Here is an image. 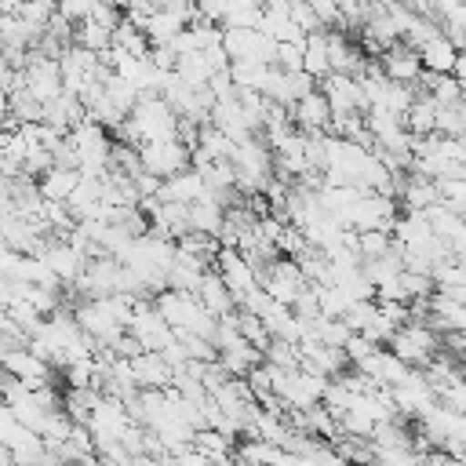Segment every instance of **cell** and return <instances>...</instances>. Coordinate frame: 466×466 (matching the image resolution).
Segmentation results:
<instances>
[{"label": "cell", "instance_id": "6da1fadb", "mask_svg": "<svg viewBox=\"0 0 466 466\" xmlns=\"http://www.w3.org/2000/svg\"><path fill=\"white\" fill-rule=\"evenodd\" d=\"M222 44L229 51V58H251V62H269L277 66V47L280 40H273L266 29L258 25H222Z\"/></svg>", "mask_w": 466, "mask_h": 466}, {"label": "cell", "instance_id": "7a4b0ae2", "mask_svg": "<svg viewBox=\"0 0 466 466\" xmlns=\"http://www.w3.org/2000/svg\"><path fill=\"white\" fill-rule=\"evenodd\" d=\"M138 153H142L146 171H153V175H160V178H171V175H178V171H186V167L193 164V146H186L182 138L142 142Z\"/></svg>", "mask_w": 466, "mask_h": 466}, {"label": "cell", "instance_id": "3957f363", "mask_svg": "<svg viewBox=\"0 0 466 466\" xmlns=\"http://www.w3.org/2000/svg\"><path fill=\"white\" fill-rule=\"evenodd\" d=\"M215 269L222 273V280L229 284V291L237 295V306L248 299V291H255L262 284L255 262L240 251V248H218V258H215Z\"/></svg>", "mask_w": 466, "mask_h": 466}, {"label": "cell", "instance_id": "277c9868", "mask_svg": "<svg viewBox=\"0 0 466 466\" xmlns=\"http://www.w3.org/2000/svg\"><path fill=\"white\" fill-rule=\"evenodd\" d=\"M40 258H47V266L58 273L62 284H76L87 269V255L69 237H47V244L40 248Z\"/></svg>", "mask_w": 466, "mask_h": 466}, {"label": "cell", "instance_id": "5b68a950", "mask_svg": "<svg viewBox=\"0 0 466 466\" xmlns=\"http://www.w3.org/2000/svg\"><path fill=\"white\" fill-rule=\"evenodd\" d=\"M320 91L328 95V102H331L335 113H368V95H364L360 76L328 73V76L320 80Z\"/></svg>", "mask_w": 466, "mask_h": 466}, {"label": "cell", "instance_id": "8992f818", "mask_svg": "<svg viewBox=\"0 0 466 466\" xmlns=\"http://www.w3.org/2000/svg\"><path fill=\"white\" fill-rule=\"evenodd\" d=\"M0 357H4V371L18 375V379L29 382L33 390L44 386V382H55V364H47V360H44L40 353H33L29 346H7V350H0Z\"/></svg>", "mask_w": 466, "mask_h": 466}, {"label": "cell", "instance_id": "52a82bcc", "mask_svg": "<svg viewBox=\"0 0 466 466\" xmlns=\"http://www.w3.org/2000/svg\"><path fill=\"white\" fill-rule=\"evenodd\" d=\"M379 62H382L386 76H390V80H400V84H419V76L426 73L419 47L400 44V40H397V44H390V47L379 55Z\"/></svg>", "mask_w": 466, "mask_h": 466}, {"label": "cell", "instance_id": "ba28073f", "mask_svg": "<svg viewBox=\"0 0 466 466\" xmlns=\"http://www.w3.org/2000/svg\"><path fill=\"white\" fill-rule=\"evenodd\" d=\"M353 368H360L364 375H371L379 386H400L408 375H411V364L404 360V357H397L393 350H371L360 364H353Z\"/></svg>", "mask_w": 466, "mask_h": 466}, {"label": "cell", "instance_id": "9c48e42d", "mask_svg": "<svg viewBox=\"0 0 466 466\" xmlns=\"http://www.w3.org/2000/svg\"><path fill=\"white\" fill-rule=\"evenodd\" d=\"M131 364H135V379L142 390H167L175 382V368L167 364L160 350H142L138 357H131Z\"/></svg>", "mask_w": 466, "mask_h": 466}, {"label": "cell", "instance_id": "30bf717a", "mask_svg": "<svg viewBox=\"0 0 466 466\" xmlns=\"http://www.w3.org/2000/svg\"><path fill=\"white\" fill-rule=\"evenodd\" d=\"M291 113H295V124H299L302 131H328V124H331V116H335L328 95L317 91V87H313L309 95H302Z\"/></svg>", "mask_w": 466, "mask_h": 466}, {"label": "cell", "instance_id": "8fae6325", "mask_svg": "<svg viewBox=\"0 0 466 466\" xmlns=\"http://www.w3.org/2000/svg\"><path fill=\"white\" fill-rule=\"evenodd\" d=\"M197 299H200L215 317H226V313L237 309V295L229 291V284L222 280L218 269H208V273L200 277V284H197Z\"/></svg>", "mask_w": 466, "mask_h": 466}, {"label": "cell", "instance_id": "7c38bea8", "mask_svg": "<svg viewBox=\"0 0 466 466\" xmlns=\"http://www.w3.org/2000/svg\"><path fill=\"white\" fill-rule=\"evenodd\" d=\"M204 193H208V178H204L200 167H186V171L164 178V186H160V197L164 200H178V204H193Z\"/></svg>", "mask_w": 466, "mask_h": 466}, {"label": "cell", "instance_id": "4fadbf2b", "mask_svg": "<svg viewBox=\"0 0 466 466\" xmlns=\"http://www.w3.org/2000/svg\"><path fill=\"white\" fill-rule=\"evenodd\" d=\"M459 44L448 36V33H437L430 44H422L419 47V55H422V66L430 69V73H451L455 69V58H459Z\"/></svg>", "mask_w": 466, "mask_h": 466}, {"label": "cell", "instance_id": "5bb4252c", "mask_svg": "<svg viewBox=\"0 0 466 466\" xmlns=\"http://www.w3.org/2000/svg\"><path fill=\"white\" fill-rule=\"evenodd\" d=\"M441 200V186H437V178H430V175H411L408 182H404V193H400V204L408 208V211H426L430 204H437Z\"/></svg>", "mask_w": 466, "mask_h": 466}, {"label": "cell", "instance_id": "9a60e30c", "mask_svg": "<svg viewBox=\"0 0 466 466\" xmlns=\"http://www.w3.org/2000/svg\"><path fill=\"white\" fill-rule=\"evenodd\" d=\"M80 186V167H62V164H55V167H47L44 175H40V193L47 197V200H69V193Z\"/></svg>", "mask_w": 466, "mask_h": 466}, {"label": "cell", "instance_id": "2e32d148", "mask_svg": "<svg viewBox=\"0 0 466 466\" xmlns=\"http://www.w3.org/2000/svg\"><path fill=\"white\" fill-rule=\"evenodd\" d=\"M258 29H266L273 40H306L309 33L291 18V7H266Z\"/></svg>", "mask_w": 466, "mask_h": 466}, {"label": "cell", "instance_id": "e0dca14e", "mask_svg": "<svg viewBox=\"0 0 466 466\" xmlns=\"http://www.w3.org/2000/svg\"><path fill=\"white\" fill-rule=\"evenodd\" d=\"M302 69L320 84L328 73H335L331 69V55H328V29H317V33H309L306 36V62H302Z\"/></svg>", "mask_w": 466, "mask_h": 466}, {"label": "cell", "instance_id": "ac0fdd59", "mask_svg": "<svg viewBox=\"0 0 466 466\" xmlns=\"http://www.w3.org/2000/svg\"><path fill=\"white\" fill-rule=\"evenodd\" d=\"M404 124H408V131H411L415 138L437 131V102H433L430 91H419V98H415L411 109L404 113Z\"/></svg>", "mask_w": 466, "mask_h": 466}, {"label": "cell", "instance_id": "d6986e66", "mask_svg": "<svg viewBox=\"0 0 466 466\" xmlns=\"http://www.w3.org/2000/svg\"><path fill=\"white\" fill-rule=\"evenodd\" d=\"M73 44H80V47H87V51H106V47H113V29L109 25H102V22H95V18H84V22H76V33H73Z\"/></svg>", "mask_w": 466, "mask_h": 466}, {"label": "cell", "instance_id": "ffe728a7", "mask_svg": "<svg viewBox=\"0 0 466 466\" xmlns=\"http://www.w3.org/2000/svg\"><path fill=\"white\" fill-rule=\"evenodd\" d=\"M113 44L124 47V51H131V55H149V47H153L149 33H146L142 25H135L127 15H124V22L113 29Z\"/></svg>", "mask_w": 466, "mask_h": 466}, {"label": "cell", "instance_id": "44dd1931", "mask_svg": "<svg viewBox=\"0 0 466 466\" xmlns=\"http://www.w3.org/2000/svg\"><path fill=\"white\" fill-rule=\"evenodd\" d=\"M175 73H178V76H186L189 84L204 87V84L215 76V66H211V58H208L204 51H189V55H178V66H175Z\"/></svg>", "mask_w": 466, "mask_h": 466}, {"label": "cell", "instance_id": "7402d4cb", "mask_svg": "<svg viewBox=\"0 0 466 466\" xmlns=\"http://www.w3.org/2000/svg\"><path fill=\"white\" fill-rule=\"evenodd\" d=\"M237 328H240V335H244V339H251V342L266 353V346H269L273 331L266 328V320H262L255 309H244V306H240V309H237Z\"/></svg>", "mask_w": 466, "mask_h": 466}, {"label": "cell", "instance_id": "603a6c76", "mask_svg": "<svg viewBox=\"0 0 466 466\" xmlns=\"http://www.w3.org/2000/svg\"><path fill=\"white\" fill-rule=\"evenodd\" d=\"M400 284H404L408 302H411V299H430L437 277H433V273H419V269H404V273H400Z\"/></svg>", "mask_w": 466, "mask_h": 466}, {"label": "cell", "instance_id": "cb8c5ba5", "mask_svg": "<svg viewBox=\"0 0 466 466\" xmlns=\"http://www.w3.org/2000/svg\"><path fill=\"white\" fill-rule=\"evenodd\" d=\"M397 240L390 237V229H360V255L364 258H375L382 251H390Z\"/></svg>", "mask_w": 466, "mask_h": 466}, {"label": "cell", "instance_id": "d4e9b609", "mask_svg": "<svg viewBox=\"0 0 466 466\" xmlns=\"http://www.w3.org/2000/svg\"><path fill=\"white\" fill-rule=\"evenodd\" d=\"M302 62H306V40H280V47H277V66L280 69H302Z\"/></svg>", "mask_w": 466, "mask_h": 466}, {"label": "cell", "instance_id": "484cf974", "mask_svg": "<svg viewBox=\"0 0 466 466\" xmlns=\"http://www.w3.org/2000/svg\"><path fill=\"white\" fill-rule=\"evenodd\" d=\"M437 131L441 135H462V109L459 106H437Z\"/></svg>", "mask_w": 466, "mask_h": 466}, {"label": "cell", "instance_id": "4316f807", "mask_svg": "<svg viewBox=\"0 0 466 466\" xmlns=\"http://www.w3.org/2000/svg\"><path fill=\"white\" fill-rule=\"evenodd\" d=\"M197 15L200 18H208V22H226V15H229V0H197Z\"/></svg>", "mask_w": 466, "mask_h": 466}, {"label": "cell", "instance_id": "83f0119b", "mask_svg": "<svg viewBox=\"0 0 466 466\" xmlns=\"http://www.w3.org/2000/svg\"><path fill=\"white\" fill-rule=\"evenodd\" d=\"M58 11H62L66 18H73V22H84V18H91L95 0H58Z\"/></svg>", "mask_w": 466, "mask_h": 466}, {"label": "cell", "instance_id": "f1b7e54d", "mask_svg": "<svg viewBox=\"0 0 466 466\" xmlns=\"http://www.w3.org/2000/svg\"><path fill=\"white\" fill-rule=\"evenodd\" d=\"M455 76H459V84L466 87V51H459V58H455V69H451Z\"/></svg>", "mask_w": 466, "mask_h": 466}]
</instances>
